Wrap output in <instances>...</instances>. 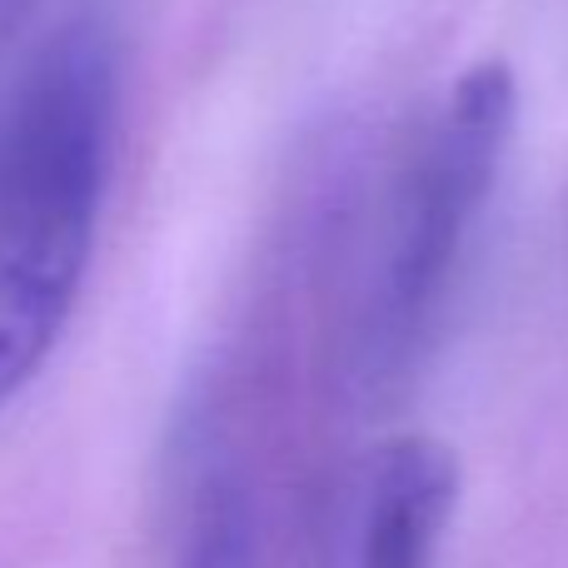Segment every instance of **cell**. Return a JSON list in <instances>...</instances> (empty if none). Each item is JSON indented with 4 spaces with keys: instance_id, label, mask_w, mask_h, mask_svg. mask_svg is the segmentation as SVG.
<instances>
[{
    "instance_id": "2",
    "label": "cell",
    "mask_w": 568,
    "mask_h": 568,
    "mask_svg": "<svg viewBox=\"0 0 568 568\" xmlns=\"http://www.w3.org/2000/svg\"><path fill=\"white\" fill-rule=\"evenodd\" d=\"M514 115V70L484 60L444 90V100L404 145L374 220L354 314V364L369 389L404 379L429 344L459 280L464 250L499 185Z\"/></svg>"
},
{
    "instance_id": "4",
    "label": "cell",
    "mask_w": 568,
    "mask_h": 568,
    "mask_svg": "<svg viewBox=\"0 0 568 568\" xmlns=\"http://www.w3.org/2000/svg\"><path fill=\"white\" fill-rule=\"evenodd\" d=\"M185 568H245V524H240V514L230 504H220V509H210L200 519Z\"/></svg>"
},
{
    "instance_id": "1",
    "label": "cell",
    "mask_w": 568,
    "mask_h": 568,
    "mask_svg": "<svg viewBox=\"0 0 568 568\" xmlns=\"http://www.w3.org/2000/svg\"><path fill=\"white\" fill-rule=\"evenodd\" d=\"M120 65L105 26H65L0 105V409L65 334L95 260Z\"/></svg>"
},
{
    "instance_id": "3",
    "label": "cell",
    "mask_w": 568,
    "mask_h": 568,
    "mask_svg": "<svg viewBox=\"0 0 568 568\" xmlns=\"http://www.w3.org/2000/svg\"><path fill=\"white\" fill-rule=\"evenodd\" d=\"M459 509V459L429 434L369 454L354 504V568H434Z\"/></svg>"
}]
</instances>
